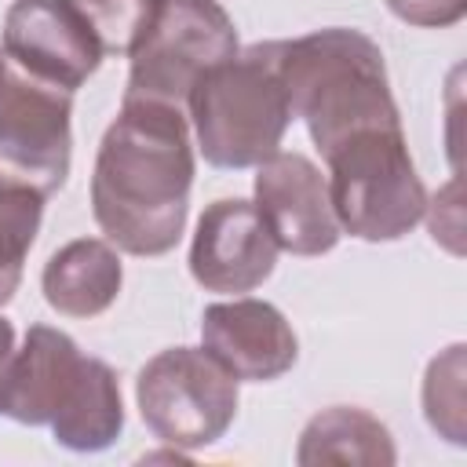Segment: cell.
Here are the masks:
<instances>
[{
  "label": "cell",
  "instance_id": "obj_1",
  "mask_svg": "<svg viewBox=\"0 0 467 467\" xmlns=\"http://www.w3.org/2000/svg\"><path fill=\"white\" fill-rule=\"evenodd\" d=\"M190 186L186 113L161 102H124L99 142L91 171V212L106 241L128 255L171 252L186 230Z\"/></svg>",
  "mask_w": 467,
  "mask_h": 467
},
{
  "label": "cell",
  "instance_id": "obj_2",
  "mask_svg": "<svg viewBox=\"0 0 467 467\" xmlns=\"http://www.w3.org/2000/svg\"><path fill=\"white\" fill-rule=\"evenodd\" d=\"M0 412L15 423L51 427L55 441L73 452H102L124 431V401L113 368L80 354L73 336L33 325L15 350Z\"/></svg>",
  "mask_w": 467,
  "mask_h": 467
},
{
  "label": "cell",
  "instance_id": "obj_3",
  "mask_svg": "<svg viewBox=\"0 0 467 467\" xmlns=\"http://www.w3.org/2000/svg\"><path fill=\"white\" fill-rule=\"evenodd\" d=\"M277 73L292 117L306 124L321 157L358 131L401 124L383 51L361 29L332 26L281 40Z\"/></svg>",
  "mask_w": 467,
  "mask_h": 467
},
{
  "label": "cell",
  "instance_id": "obj_4",
  "mask_svg": "<svg viewBox=\"0 0 467 467\" xmlns=\"http://www.w3.org/2000/svg\"><path fill=\"white\" fill-rule=\"evenodd\" d=\"M281 40L252 44L204 69L186 95L197 146L215 168H255L277 153L292 106L277 73Z\"/></svg>",
  "mask_w": 467,
  "mask_h": 467
},
{
  "label": "cell",
  "instance_id": "obj_5",
  "mask_svg": "<svg viewBox=\"0 0 467 467\" xmlns=\"http://www.w3.org/2000/svg\"><path fill=\"white\" fill-rule=\"evenodd\" d=\"M328 164V197L339 230L361 241H398L427 212V190L409 157L401 124L343 139Z\"/></svg>",
  "mask_w": 467,
  "mask_h": 467
},
{
  "label": "cell",
  "instance_id": "obj_6",
  "mask_svg": "<svg viewBox=\"0 0 467 467\" xmlns=\"http://www.w3.org/2000/svg\"><path fill=\"white\" fill-rule=\"evenodd\" d=\"M234 18L219 0H164L135 40L124 102L186 106L197 77L223 58L237 55Z\"/></svg>",
  "mask_w": 467,
  "mask_h": 467
},
{
  "label": "cell",
  "instance_id": "obj_7",
  "mask_svg": "<svg viewBox=\"0 0 467 467\" xmlns=\"http://www.w3.org/2000/svg\"><path fill=\"white\" fill-rule=\"evenodd\" d=\"M73 91L0 51V182L51 197L73 157Z\"/></svg>",
  "mask_w": 467,
  "mask_h": 467
},
{
  "label": "cell",
  "instance_id": "obj_8",
  "mask_svg": "<svg viewBox=\"0 0 467 467\" xmlns=\"http://www.w3.org/2000/svg\"><path fill=\"white\" fill-rule=\"evenodd\" d=\"M142 423L175 449L219 441L237 416V379L201 347H171L150 358L135 379Z\"/></svg>",
  "mask_w": 467,
  "mask_h": 467
},
{
  "label": "cell",
  "instance_id": "obj_9",
  "mask_svg": "<svg viewBox=\"0 0 467 467\" xmlns=\"http://www.w3.org/2000/svg\"><path fill=\"white\" fill-rule=\"evenodd\" d=\"M255 212L277 248L292 255H325L343 237L332 212L328 179L303 153H270L255 164Z\"/></svg>",
  "mask_w": 467,
  "mask_h": 467
},
{
  "label": "cell",
  "instance_id": "obj_10",
  "mask_svg": "<svg viewBox=\"0 0 467 467\" xmlns=\"http://www.w3.org/2000/svg\"><path fill=\"white\" fill-rule=\"evenodd\" d=\"M29 73L77 91L102 62V44L73 0H15L4 15V47Z\"/></svg>",
  "mask_w": 467,
  "mask_h": 467
},
{
  "label": "cell",
  "instance_id": "obj_11",
  "mask_svg": "<svg viewBox=\"0 0 467 467\" xmlns=\"http://www.w3.org/2000/svg\"><path fill=\"white\" fill-rule=\"evenodd\" d=\"M277 263V244L252 201L223 197L212 201L190 244V274L208 292H252Z\"/></svg>",
  "mask_w": 467,
  "mask_h": 467
},
{
  "label": "cell",
  "instance_id": "obj_12",
  "mask_svg": "<svg viewBox=\"0 0 467 467\" xmlns=\"http://www.w3.org/2000/svg\"><path fill=\"white\" fill-rule=\"evenodd\" d=\"M201 347L237 383L241 379H248V383L277 379L299 358V343H296L288 317L274 303L252 299V296H237V299L204 306Z\"/></svg>",
  "mask_w": 467,
  "mask_h": 467
},
{
  "label": "cell",
  "instance_id": "obj_13",
  "mask_svg": "<svg viewBox=\"0 0 467 467\" xmlns=\"http://www.w3.org/2000/svg\"><path fill=\"white\" fill-rule=\"evenodd\" d=\"M120 281H124L120 255L109 241L99 237H77L62 244L40 274L47 306L66 317H95L109 310L120 292Z\"/></svg>",
  "mask_w": 467,
  "mask_h": 467
},
{
  "label": "cell",
  "instance_id": "obj_14",
  "mask_svg": "<svg viewBox=\"0 0 467 467\" xmlns=\"http://www.w3.org/2000/svg\"><path fill=\"white\" fill-rule=\"evenodd\" d=\"M296 460L303 467L310 463H394V438L390 431L365 409H350V405H336L317 412L296 445Z\"/></svg>",
  "mask_w": 467,
  "mask_h": 467
},
{
  "label": "cell",
  "instance_id": "obj_15",
  "mask_svg": "<svg viewBox=\"0 0 467 467\" xmlns=\"http://www.w3.org/2000/svg\"><path fill=\"white\" fill-rule=\"evenodd\" d=\"M44 197L22 186L0 182V306H7L22 285L26 255L40 234Z\"/></svg>",
  "mask_w": 467,
  "mask_h": 467
},
{
  "label": "cell",
  "instance_id": "obj_16",
  "mask_svg": "<svg viewBox=\"0 0 467 467\" xmlns=\"http://www.w3.org/2000/svg\"><path fill=\"white\" fill-rule=\"evenodd\" d=\"M423 412L434 431H441L452 445H463V343H452L427 365Z\"/></svg>",
  "mask_w": 467,
  "mask_h": 467
},
{
  "label": "cell",
  "instance_id": "obj_17",
  "mask_svg": "<svg viewBox=\"0 0 467 467\" xmlns=\"http://www.w3.org/2000/svg\"><path fill=\"white\" fill-rule=\"evenodd\" d=\"M73 4L91 22L102 51L128 55L164 0H73Z\"/></svg>",
  "mask_w": 467,
  "mask_h": 467
},
{
  "label": "cell",
  "instance_id": "obj_18",
  "mask_svg": "<svg viewBox=\"0 0 467 467\" xmlns=\"http://www.w3.org/2000/svg\"><path fill=\"white\" fill-rule=\"evenodd\" d=\"M390 15L420 29H445L456 26L467 11V0H387Z\"/></svg>",
  "mask_w": 467,
  "mask_h": 467
},
{
  "label": "cell",
  "instance_id": "obj_19",
  "mask_svg": "<svg viewBox=\"0 0 467 467\" xmlns=\"http://www.w3.org/2000/svg\"><path fill=\"white\" fill-rule=\"evenodd\" d=\"M11 358H15V328H11V321L0 314V394H4V383H7Z\"/></svg>",
  "mask_w": 467,
  "mask_h": 467
}]
</instances>
